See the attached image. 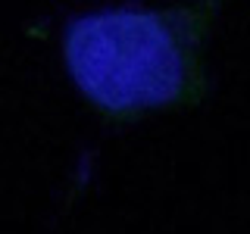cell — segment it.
Masks as SVG:
<instances>
[{"label":"cell","mask_w":250,"mask_h":234,"mask_svg":"<svg viewBox=\"0 0 250 234\" xmlns=\"http://www.w3.org/2000/svg\"><path fill=\"white\" fill-rule=\"evenodd\" d=\"M222 0L175 10H106L69 25L62 41L78 91L109 119L197 103L207 91L203 38Z\"/></svg>","instance_id":"obj_1"}]
</instances>
